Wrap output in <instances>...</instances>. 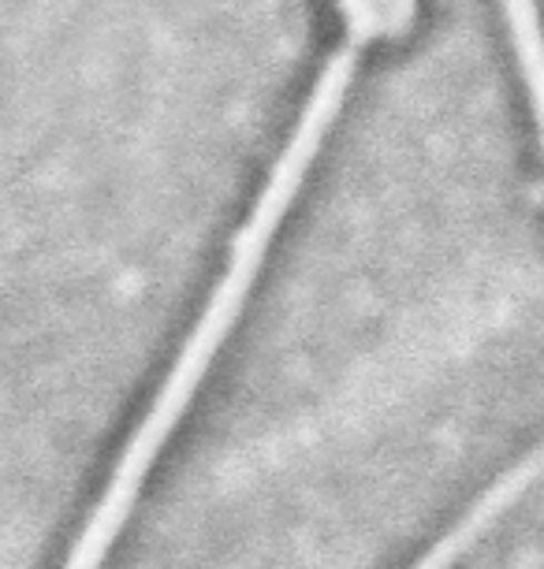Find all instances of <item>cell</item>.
Returning <instances> with one entry per match:
<instances>
[{
	"instance_id": "6da1fadb",
	"label": "cell",
	"mask_w": 544,
	"mask_h": 569,
	"mask_svg": "<svg viewBox=\"0 0 544 569\" xmlns=\"http://www.w3.org/2000/svg\"><path fill=\"white\" fill-rule=\"evenodd\" d=\"M339 8L362 38L399 34L414 16V0H339Z\"/></svg>"
}]
</instances>
